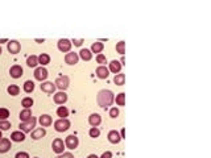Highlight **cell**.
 <instances>
[{
  "instance_id": "obj_1",
  "label": "cell",
  "mask_w": 211,
  "mask_h": 158,
  "mask_svg": "<svg viewBox=\"0 0 211 158\" xmlns=\"http://www.w3.org/2000/svg\"><path fill=\"white\" fill-rule=\"evenodd\" d=\"M113 92L109 91V90H102L99 91L98 94V98H96V100H98V104L100 105L102 108H107L108 105H111L113 103Z\"/></svg>"
},
{
  "instance_id": "obj_2",
  "label": "cell",
  "mask_w": 211,
  "mask_h": 158,
  "mask_svg": "<svg viewBox=\"0 0 211 158\" xmlns=\"http://www.w3.org/2000/svg\"><path fill=\"white\" fill-rule=\"evenodd\" d=\"M70 128V121L67 118H58L56 122H54V129L57 132H65Z\"/></svg>"
},
{
  "instance_id": "obj_3",
  "label": "cell",
  "mask_w": 211,
  "mask_h": 158,
  "mask_svg": "<svg viewBox=\"0 0 211 158\" xmlns=\"http://www.w3.org/2000/svg\"><path fill=\"white\" fill-rule=\"evenodd\" d=\"M36 122H37V120L34 117L29 118V120H26V121H23L20 124V130H23V132H30V130L34 128V126H36Z\"/></svg>"
},
{
  "instance_id": "obj_4",
  "label": "cell",
  "mask_w": 211,
  "mask_h": 158,
  "mask_svg": "<svg viewBox=\"0 0 211 158\" xmlns=\"http://www.w3.org/2000/svg\"><path fill=\"white\" fill-rule=\"evenodd\" d=\"M69 83H70V81H69V78L66 77V75H62V77H59V78H57V81H56V83L54 85L58 87L59 90H66L69 87Z\"/></svg>"
},
{
  "instance_id": "obj_5",
  "label": "cell",
  "mask_w": 211,
  "mask_h": 158,
  "mask_svg": "<svg viewBox=\"0 0 211 158\" xmlns=\"http://www.w3.org/2000/svg\"><path fill=\"white\" fill-rule=\"evenodd\" d=\"M78 144H79L78 137H75L74 134L67 136V137H66V140H65V145H66V146H67L69 149H75V148L78 146Z\"/></svg>"
},
{
  "instance_id": "obj_6",
  "label": "cell",
  "mask_w": 211,
  "mask_h": 158,
  "mask_svg": "<svg viewBox=\"0 0 211 158\" xmlns=\"http://www.w3.org/2000/svg\"><path fill=\"white\" fill-rule=\"evenodd\" d=\"M21 46H20V42L16 41V40H12V41H8V51L11 54H17L20 51Z\"/></svg>"
},
{
  "instance_id": "obj_7",
  "label": "cell",
  "mask_w": 211,
  "mask_h": 158,
  "mask_svg": "<svg viewBox=\"0 0 211 158\" xmlns=\"http://www.w3.org/2000/svg\"><path fill=\"white\" fill-rule=\"evenodd\" d=\"M65 145H63V141L61 138H56L54 141H53L52 144V148H53V152H56V153H58V154H61V153H63V148Z\"/></svg>"
},
{
  "instance_id": "obj_8",
  "label": "cell",
  "mask_w": 211,
  "mask_h": 158,
  "mask_svg": "<svg viewBox=\"0 0 211 158\" xmlns=\"http://www.w3.org/2000/svg\"><path fill=\"white\" fill-rule=\"evenodd\" d=\"M70 47H71V42H70L67 38H61L59 41H58V49L61 51L67 53L70 50Z\"/></svg>"
},
{
  "instance_id": "obj_9",
  "label": "cell",
  "mask_w": 211,
  "mask_h": 158,
  "mask_svg": "<svg viewBox=\"0 0 211 158\" xmlns=\"http://www.w3.org/2000/svg\"><path fill=\"white\" fill-rule=\"evenodd\" d=\"M48 77V70L45 67H37L34 70V78L37 79V81H44V79H46Z\"/></svg>"
},
{
  "instance_id": "obj_10",
  "label": "cell",
  "mask_w": 211,
  "mask_h": 158,
  "mask_svg": "<svg viewBox=\"0 0 211 158\" xmlns=\"http://www.w3.org/2000/svg\"><path fill=\"white\" fill-rule=\"evenodd\" d=\"M10 74H11L12 78H20L21 75H23V67L19 66V65L12 66L11 70H10Z\"/></svg>"
},
{
  "instance_id": "obj_11",
  "label": "cell",
  "mask_w": 211,
  "mask_h": 158,
  "mask_svg": "<svg viewBox=\"0 0 211 158\" xmlns=\"http://www.w3.org/2000/svg\"><path fill=\"white\" fill-rule=\"evenodd\" d=\"M96 75H98V78H100V79H106L109 75V70L106 67V66H99V67L96 69Z\"/></svg>"
},
{
  "instance_id": "obj_12",
  "label": "cell",
  "mask_w": 211,
  "mask_h": 158,
  "mask_svg": "<svg viewBox=\"0 0 211 158\" xmlns=\"http://www.w3.org/2000/svg\"><path fill=\"white\" fill-rule=\"evenodd\" d=\"M65 61L67 65H75L78 63V54L77 53H67L65 57Z\"/></svg>"
},
{
  "instance_id": "obj_13",
  "label": "cell",
  "mask_w": 211,
  "mask_h": 158,
  "mask_svg": "<svg viewBox=\"0 0 211 158\" xmlns=\"http://www.w3.org/2000/svg\"><path fill=\"white\" fill-rule=\"evenodd\" d=\"M100 121H102V117H100V115H98V113H92L89 117V122L91 126H98L100 124Z\"/></svg>"
},
{
  "instance_id": "obj_14",
  "label": "cell",
  "mask_w": 211,
  "mask_h": 158,
  "mask_svg": "<svg viewBox=\"0 0 211 158\" xmlns=\"http://www.w3.org/2000/svg\"><path fill=\"white\" fill-rule=\"evenodd\" d=\"M121 140L120 137V134H119V132L117 130H111L108 133V141L109 142H112V144H117L119 141Z\"/></svg>"
},
{
  "instance_id": "obj_15",
  "label": "cell",
  "mask_w": 211,
  "mask_h": 158,
  "mask_svg": "<svg viewBox=\"0 0 211 158\" xmlns=\"http://www.w3.org/2000/svg\"><path fill=\"white\" fill-rule=\"evenodd\" d=\"M11 140L12 141H16V142H21L25 140V134L24 132L21 130H17V132H13V133L11 134Z\"/></svg>"
},
{
  "instance_id": "obj_16",
  "label": "cell",
  "mask_w": 211,
  "mask_h": 158,
  "mask_svg": "<svg viewBox=\"0 0 211 158\" xmlns=\"http://www.w3.org/2000/svg\"><path fill=\"white\" fill-rule=\"evenodd\" d=\"M41 90L44 92H48V94H53L56 90V85H53L52 82H45L41 85Z\"/></svg>"
},
{
  "instance_id": "obj_17",
  "label": "cell",
  "mask_w": 211,
  "mask_h": 158,
  "mask_svg": "<svg viewBox=\"0 0 211 158\" xmlns=\"http://www.w3.org/2000/svg\"><path fill=\"white\" fill-rule=\"evenodd\" d=\"M11 148V141L7 138H2L0 140V153H6L10 150Z\"/></svg>"
},
{
  "instance_id": "obj_18",
  "label": "cell",
  "mask_w": 211,
  "mask_h": 158,
  "mask_svg": "<svg viewBox=\"0 0 211 158\" xmlns=\"http://www.w3.org/2000/svg\"><path fill=\"white\" fill-rule=\"evenodd\" d=\"M66 100H67V95L65 92H58V94L54 95V102L57 104H63Z\"/></svg>"
},
{
  "instance_id": "obj_19",
  "label": "cell",
  "mask_w": 211,
  "mask_h": 158,
  "mask_svg": "<svg viewBox=\"0 0 211 158\" xmlns=\"http://www.w3.org/2000/svg\"><path fill=\"white\" fill-rule=\"evenodd\" d=\"M109 70L113 73V74H116V73H120V70H121V65L119 61H112L111 63H109Z\"/></svg>"
},
{
  "instance_id": "obj_20",
  "label": "cell",
  "mask_w": 211,
  "mask_h": 158,
  "mask_svg": "<svg viewBox=\"0 0 211 158\" xmlns=\"http://www.w3.org/2000/svg\"><path fill=\"white\" fill-rule=\"evenodd\" d=\"M45 134H46L45 129H44V128H38V129H36L32 133V138L33 140H40V138H42Z\"/></svg>"
},
{
  "instance_id": "obj_21",
  "label": "cell",
  "mask_w": 211,
  "mask_h": 158,
  "mask_svg": "<svg viewBox=\"0 0 211 158\" xmlns=\"http://www.w3.org/2000/svg\"><path fill=\"white\" fill-rule=\"evenodd\" d=\"M26 65L29 66V67H36L38 65V57L36 55H29L28 59H26Z\"/></svg>"
},
{
  "instance_id": "obj_22",
  "label": "cell",
  "mask_w": 211,
  "mask_h": 158,
  "mask_svg": "<svg viewBox=\"0 0 211 158\" xmlns=\"http://www.w3.org/2000/svg\"><path fill=\"white\" fill-rule=\"evenodd\" d=\"M32 112H30V109H24V111H21L20 112V118H21V121H26V120H29V118H32Z\"/></svg>"
},
{
  "instance_id": "obj_23",
  "label": "cell",
  "mask_w": 211,
  "mask_h": 158,
  "mask_svg": "<svg viewBox=\"0 0 211 158\" xmlns=\"http://www.w3.org/2000/svg\"><path fill=\"white\" fill-rule=\"evenodd\" d=\"M57 115L59 116V118H66V116H69V109L63 107V105H61V107L57 109Z\"/></svg>"
},
{
  "instance_id": "obj_24",
  "label": "cell",
  "mask_w": 211,
  "mask_h": 158,
  "mask_svg": "<svg viewBox=\"0 0 211 158\" xmlns=\"http://www.w3.org/2000/svg\"><path fill=\"white\" fill-rule=\"evenodd\" d=\"M40 122H41L42 126H49L52 124V117L49 115H42L40 117Z\"/></svg>"
},
{
  "instance_id": "obj_25",
  "label": "cell",
  "mask_w": 211,
  "mask_h": 158,
  "mask_svg": "<svg viewBox=\"0 0 211 158\" xmlns=\"http://www.w3.org/2000/svg\"><path fill=\"white\" fill-rule=\"evenodd\" d=\"M81 58L83 61H90L92 58V53L89 49H82L81 50Z\"/></svg>"
},
{
  "instance_id": "obj_26",
  "label": "cell",
  "mask_w": 211,
  "mask_h": 158,
  "mask_svg": "<svg viewBox=\"0 0 211 158\" xmlns=\"http://www.w3.org/2000/svg\"><path fill=\"white\" fill-rule=\"evenodd\" d=\"M124 81H125V75H124V74H116L115 78H113V82H115L117 86H123V85H124Z\"/></svg>"
},
{
  "instance_id": "obj_27",
  "label": "cell",
  "mask_w": 211,
  "mask_h": 158,
  "mask_svg": "<svg viewBox=\"0 0 211 158\" xmlns=\"http://www.w3.org/2000/svg\"><path fill=\"white\" fill-rule=\"evenodd\" d=\"M7 91H8V94H10V95H12V96H16V95H19L20 88H19V87H17L16 85H11V86L7 88Z\"/></svg>"
},
{
  "instance_id": "obj_28",
  "label": "cell",
  "mask_w": 211,
  "mask_h": 158,
  "mask_svg": "<svg viewBox=\"0 0 211 158\" xmlns=\"http://www.w3.org/2000/svg\"><path fill=\"white\" fill-rule=\"evenodd\" d=\"M49 62H50V57L48 55V54H44V53H42V54L38 57V63H41L42 66L44 65H48Z\"/></svg>"
},
{
  "instance_id": "obj_29",
  "label": "cell",
  "mask_w": 211,
  "mask_h": 158,
  "mask_svg": "<svg viewBox=\"0 0 211 158\" xmlns=\"http://www.w3.org/2000/svg\"><path fill=\"white\" fill-rule=\"evenodd\" d=\"M34 90V83L32 82V81H26L25 83H24V91L25 92H32Z\"/></svg>"
},
{
  "instance_id": "obj_30",
  "label": "cell",
  "mask_w": 211,
  "mask_h": 158,
  "mask_svg": "<svg viewBox=\"0 0 211 158\" xmlns=\"http://www.w3.org/2000/svg\"><path fill=\"white\" fill-rule=\"evenodd\" d=\"M91 50L94 53H100L103 50V43L102 42H94L91 46Z\"/></svg>"
},
{
  "instance_id": "obj_31",
  "label": "cell",
  "mask_w": 211,
  "mask_h": 158,
  "mask_svg": "<svg viewBox=\"0 0 211 158\" xmlns=\"http://www.w3.org/2000/svg\"><path fill=\"white\" fill-rule=\"evenodd\" d=\"M21 104H23V107L25 109H29L33 105V99L32 98H25V99H23V103Z\"/></svg>"
},
{
  "instance_id": "obj_32",
  "label": "cell",
  "mask_w": 211,
  "mask_h": 158,
  "mask_svg": "<svg viewBox=\"0 0 211 158\" xmlns=\"http://www.w3.org/2000/svg\"><path fill=\"white\" fill-rule=\"evenodd\" d=\"M116 103H117V105H124L125 104V94L124 92H121V94H119L116 96Z\"/></svg>"
},
{
  "instance_id": "obj_33",
  "label": "cell",
  "mask_w": 211,
  "mask_h": 158,
  "mask_svg": "<svg viewBox=\"0 0 211 158\" xmlns=\"http://www.w3.org/2000/svg\"><path fill=\"white\" fill-rule=\"evenodd\" d=\"M116 51L120 53V54H124V53H125V42H124V41L117 42V45H116Z\"/></svg>"
},
{
  "instance_id": "obj_34",
  "label": "cell",
  "mask_w": 211,
  "mask_h": 158,
  "mask_svg": "<svg viewBox=\"0 0 211 158\" xmlns=\"http://www.w3.org/2000/svg\"><path fill=\"white\" fill-rule=\"evenodd\" d=\"M10 116V111L7 108H0V120H7Z\"/></svg>"
},
{
  "instance_id": "obj_35",
  "label": "cell",
  "mask_w": 211,
  "mask_h": 158,
  "mask_svg": "<svg viewBox=\"0 0 211 158\" xmlns=\"http://www.w3.org/2000/svg\"><path fill=\"white\" fill-rule=\"evenodd\" d=\"M90 137H92V138H96V137H99V134H100V130L96 128V126H92V128L90 129Z\"/></svg>"
},
{
  "instance_id": "obj_36",
  "label": "cell",
  "mask_w": 211,
  "mask_h": 158,
  "mask_svg": "<svg viewBox=\"0 0 211 158\" xmlns=\"http://www.w3.org/2000/svg\"><path fill=\"white\" fill-rule=\"evenodd\" d=\"M11 126V122L7 121V120H0V130H7L10 129Z\"/></svg>"
},
{
  "instance_id": "obj_37",
  "label": "cell",
  "mask_w": 211,
  "mask_h": 158,
  "mask_svg": "<svg viewBox=\"0 0 211 158\" xmlns=\"http://www.w3.org/2000/svg\"><path fill=\"white\" fill-rule=\"evenodd\" d=\"M96 62L104 66V63H107V58H106V55H103V54H98L96 55Z\"/></svg>"
},
{
  "instance_id": "obj_38",
  "label": "cell",
  "mask_w": 211,
  "mask_h": 158,
  "mask_svg": "<svg viewBox=\"0 0 211 158\" xmlns=\"http://www.w3.org/2000/svg\"><path fill=\"white\" fill-rule=\"evenodd\" d=\"M109 116H111L112 118H116V117L119 116V109H117L116 107L111 108V109H109Z\"/></svg>"
},
{
  "instance_id": "obj_39",
  "label": "cell",
  "mask_w": 211,
  "mask_h": 158,
  "mask_svg": "<svg viewBox=\"0 0 211 158\" xmlns=\"http://www.w3.org/2000/svg\"><path fill=\"white\" fill-rule=\"evenodd\" d=\"M16 158H29V154L28 153H25V152H20V153H17L16 154Z\"/></svg>"
},
{
  "instance_id": "obj_40",
  "label": "cell",
  "mask_w": 211,
  "mask_h": 158,
  "mask_svg": "<svg viewBox=\"0 0 211 158\" xmlns=\"http://www.w3.org/2000/svg\"><path fill=\"white\" fill-rule=\"evenodd\" d=\"M57 158H74V157H73V154H71V153H63V154L58 156Z\"/></svg>"
},
{
  "instance_id": "obj_41",
  "label": "cell",
  "mask_w": 211,
  "mask_h": 158,
  "mask_svg": "<svg viewBox=\"0 0 211 158\" xmlns=\"http://www.w3.org/2000/svg\"><path fill=\"white\" fill-rule=\"evenodd\" d=\"M100 158H112V153L111 152H104Z\"/></svg>"
},
{
  "instance_id": "obj_42",
  "label": "cell",
  "mask_w": 211,
  "mask_h": 158,
  "mask_svg": "<svg viewBox=\"0 0 211 158\" xmlns=\"http://www.w3.org/2000/svg\"><path fill=\"white\" fill-rule=\"evenodd\" d=\"M74 45H75V46H81L82 45V42H83V40H74Z\"/></svg>"
},
{
  "instance_id": "obj_43",
  "label": "cell",
  "mask_w": 211,
  "mask_h": 158,
  "mask_svg": "<svg viewBox=\"0 0 211 158\" xmlns=\"http://www.w3.org/2000/svg\"><path fill=\"white\" fill-rule=\"evenodd\" d=\"M124 136H125V129H121V132H120V137L124 138Z\"/></svg>"
},
{
  "instance_id": "obj_44",
  "label": "cell",
  "mask_w": 211,
  "mask_h": 158,
  "mask_svg": "<svg viewBox=\"0 0 211 158\" xmlns=\"http://www.w3.org/2000/svg\"><path fill=\"white\" fill-rule=\"evenodd\" d=\"M87 158H99V157H96L95 154H90L89 157H87Z\"/></svg>"
},
{
  "instance_id": "obj_45",
  "label": "cell",
  "mask_w": 211,
  "mask_h": 158,
  "mask_svg": "<svg viewBox=\"0 0 211 158\" xmlns=\"http://www.w3.org/2000/svg\"><path fill=\"white\" fill-rule=\"evenodd\" d=\"M2 42H8V40L7 38H3V40H0V43H2Z\"/></svg>"
},
{
  "instance_id": "obj_46",
  "label": "cell",
  "mask_w": 211,
  "mask_h": 158,
  "mask_svg": "<svg viewBox=\"0 0 211 158\" xmlns=\"http://www.w3.org/2000/svg\"><path fill=\"white\" fill-rule=\"evenodd\" d=\"M2 137H3V136H2V130H0V140H2Z\"/></svg>"
},
{
  "instance_id": "obj_47",
  "label": "cell",
  "mask_w": 211,
  "mask_h": 158,
  "mask_svg": "<svg viewBox=\"0 0 211 158\" xmlns=\"http://www.w3.org/2000/svg\"><path fill=\"white\" fill-rule=\"evenodd\" d=\"M0 54H2V47H0Z\"/></svg>"
},
{
  "instance_id": "obj_48",
  "label": "cell",
  "mask_w": 211,
  "mask_h": 158,
  "mask_svg": "<svg viewBox=\"0 0 211 158\" xmlns=\"http://www.w3.org/2000/svg\"><path fill=\"white\" fill-rule=\"evenodd\" d=\"M36 158H37V157H36Z\"/></svg>"
}]
</instances>
